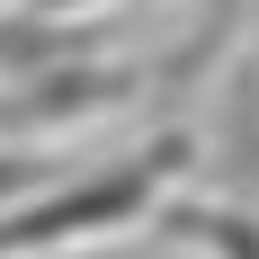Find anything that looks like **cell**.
I'll use <instances>...</instances> for the list:
<instances>
[{"instance_id":"7a4b0ae2","label":"cell","mask_w":259,"mask_h":259,"mask_svg":"<svg viewBox=\"0 0 259 259\" xmlns=\"http://www.w3.org/2000/svg\"><path fill=\"white\" fill-rule=\"evenodd\" d=\"M143 80L152 72H134V63H107V54H90V45H63L27 80L0 90V134H9V143H45V134L99 125V116H116V107L143 99Z\"/></svg>"},{"instance_id":"277c9868","label":"cell","mask_w":259,"mask_h":259,"mask_svg":"<svg viewBox=\"0 0 259 259\" xmlns=\"http://www.w3.org/2000/svg\"><path fill=\"white\" fill-rule=\"evenodd\" d=\"M259 18V0H197V27H188V45L161 63L152 80H170V90H188V80H206L214 63H224V45H233L241 27Z\"/></svg>"},{"instance_id":"6da1fadb","label":"cell","mask_w":259,"mask_h":259,"mask_svg":"<svg viewBox=\"0 0 259 259\" xmlns=\"http://www.w3.org/2000/svg\"><path fill=\"white\" fill-rule=\"evenodd\" d=\"M188 161H197L188 134H152V143H134V152H116V161H90L72 179L0 206V259H54V250H90V241H107V233L161 224V206H170L179 179H188Z\"/></svg>"},{"instance_id":"5b68a950","label":"cell","mask_w":259,"mask_h":259,"mask_svg":"<svg viewBox=\"0 0 259 259\" xmlns=\"http://www.w3.org/2000/svg\"><path fill=\"white\" fill-rule=\"evenodd\" d=\"M27 18H54V27H80V18H99V9H125V0H18Z\"/></svg>"},{"instance_id":"8992f818","label":"cell","mask_w":259,"mask_h":259,"mask_svg":"<svg viewBox=\"0 0 259 259\" xmlns=\"http://www.w3.org/2000/svg\"><path fill=\"white\" fill-rule=\"evenodd\" d=\"M0 9H9V0H0Z\"/></svg>"},{"instance_id":"3957f363","label":"cell","mask_w":259,"mask_h":259,"mask_svg":"<svg viewBox=\"0 0 259 259\" xmlns=\"http://www.w3.org/2000/svg\"><path fill=\"white\" fill-rule=\"evenodd\" d=\"M161 241H188L206 259H259V206H197V197H170L152 224Z\"/></svg>"}]
</instances>
